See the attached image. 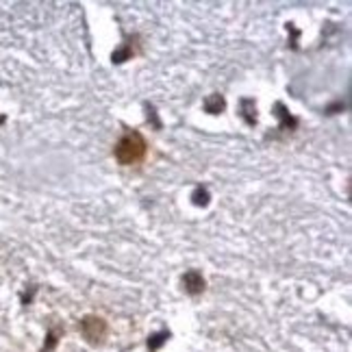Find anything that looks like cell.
<instances>
[{"label": "cell", "mask_w": 352, "mask_h": 352, "mask_svg": "<svg viewBox=\"0 0 352 352\" xmlns=\"http://www.w3.org/2000/svg\"><path fill=\"white\" fill-rule=\"evenodd\" d=\"M80 333L91 346H98L107 337V322L98 316H85L80 320Z\"/></svg>", "instance_id": "2"}, {"label": "cell", "mask_w": 352, "mask_h": 352, "mask_svg": "<svg viewBox=\"0 0 352 352\" xmlns=\"http://www.w3.org/2000/svg\"><path fill=\"white\" fill-rule=\"evenodd\" d=\"M183 285H185L187 294L198 296L202 289H205V278H202L200 272H187V274L183 276Z\"/></svg>", "instance_id": "3"}, {"label": "cell", "mask_w": 352, "mask_h": 352, "mask_svg": "<svg viewBox=\"0 0 352 352\" xmlns=\"http://www.w3.org/2000/svg\"><path fill=\"white\" fill-rule=\"evenodd\" d=\"M168 337H170V333H168V331L157 333V335H153V337H151V340H148V346H151V350H155V348H159L164 342H168Z\"/></svg>", "instance_id": "5"}, {"label": "cell", "mask_w": 352, "mask_h": 352, "mask_svg": "<svg viewBox=\"0 0 352 352\" xmlns=\"http://www.w3.org/2000/svg\"><path fill=\"white\" fill-rule=\"evenodd\" d=\"M148 151V144L144 140V135L140 131H126L124 135L120 138V142L116 144V159L118 164L122 166H135L146 157Z\"/></svg>", "instance_id": "1"}, {"label": "cell", "mask_w": 352, "mask_h": 352, "mask_svg": "<svg viewBox=\"0 0 352 352\" xmlns=\"http://www.w3.org/2000/svg\"><path fill=\"white\" fill-rule=\"evenodd\" d=\"M220 109H224V100H222L220 96H211V98L207 100V111H209V113H218Z\"/></svg>", "instance_id": "4"}]
</instances>
